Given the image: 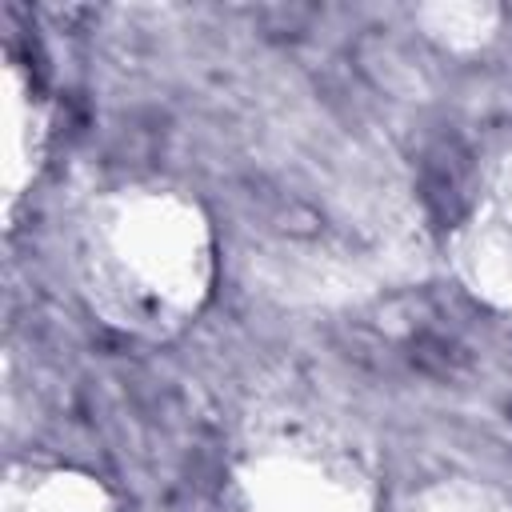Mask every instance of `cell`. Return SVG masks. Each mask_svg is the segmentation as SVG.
I'll list each match as a JSON object with an SVG mask.
<instances>
[{
  "label": "cell",
  "instance_id": "277c9868",
  "mask_svg": "<svg viewBox=\"0 0 512 512\" xmlns=\"http://www.w3.org/2000/svg\"><path fill=\"white\" fill-rule=\"evenodd\" d=\"M448 264L476 304L512 316V228L468 208L448 236Z\"/></svg>",
  "mask_w": 512,
  "mask_h": 512
},
{
  "label": "cell",
  "instance_id": "ba28073f",
  "mask_svg": "<svg viewBox=\"0 0 512 512\" xmlns=\"http://www.w3.org/2000/svg\"><path fill=\"white\" fill-rule=\"evenodd\" d=\"M472 212L512 228V140L496 144L480 168H476V196L468 204Z\"/></svg>",
  "mask_w": 512,
  "mask_h": 512
},
{
  "label": "cell",
  "instance_id": "3957f363",
  "mask_svg": "<svg viewBox=\"0 0 512 512\" xmlns=\"http://www.w3.org/2000/svg\"><path fill=\"white\" fill-rule=\"evenodd\" d=\"M0 212L4 224H16L20 200L28 196L48 144V116L36 96L32 76L20 60H4V108H0Z\"/></svg>",
  "mask_w": 512,
  "mask_h": 512
},
{
  "label": "cell",
  "instance_id": "52a82bcc",
  "mask_svg": "<svg viewBox=\"0 0 512 512\" xmlns=\"http://www.w3.org/2000/svg\"><path fill=\"white\" fill-rule=\"evenodd\" d=\"M404 512H512V496L476 476H440L412 492Z\"/></svg>",
  "mask_w": 512,
  "mask_h": 512
},
{
  "label": "cell",
  "instance_id": "8992f818",
  "mask_svg": "<svg viewBox=\"0 0 512 512\" xmlns=\"http://www.w3.org/2000/svg\"><path fill=\"white\" fill-rule=\"evenodd\" d=\"M412 20L420 36L432 40L440 52L476 56L500 36L504 8L488 0H436V4H420Z\"/></svg>",
  "mask_w": 512,
  "mask_h": 512
},
{
  "label": "cell",
  "instance_id": "7a4b0ae2",
  "mask_svg": "<svg viewBox=\"0 0 512 512\" xmlns=\"http://www.w3.org/2000/svg\"><path fill=\"white\" fill-rule=\"evenodd\" d=\"M220 512H376V468L340 416L276 400L240 432Z\"/></svg>",
  "mask_w": 512,
  "mask_h": 512
},
{
  "label": "cell",
  "instance_id": "6da1fadb",
  "mask_svg": "<svg viewBox=\"0 0 512 512\" xmlns=\"http://www.w3.org/2000/svg\"><path fill=\"white\" fill-rule=\"evenodd\" d=\"M72 280L116 332L172 340L208 304L216 236L204 204L160 180H128L92 196L72 228Z\"/></svg>",
  "mask_w": 512,
  "mask_h": 512
},
{
  "label": "cell",
  "instance_id": "5b68a950",
  "mask_svg": "<svg viewBox=\"0 0 512 512\" xmlns=\"http://www.w3.org/2000/svg\"><path fill=\"white\" fill-rule=\"evenodd\" d=\"M0 512H120L112 488L76 464H8Z\"/></svg>",
  "mask_w": 512,
  "mask_h": 512
}]
</instances>
